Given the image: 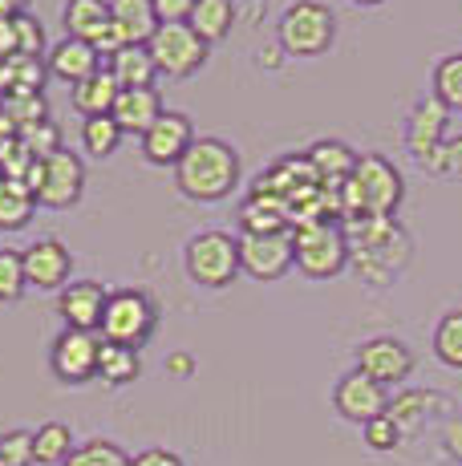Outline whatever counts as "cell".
<instances>
[{"label":"cell","mask_w":462,"mask_h":466,"mask_svg":"<svg viewBox=\"0 0 462 466\" xmlns=\"http://www.w3.org/2000/svg\"><path fill=\"white\" fill-rule=\"evenodd\" d=\"M341 228L349 236V268L369 289H386L389 276L410 259V236L394 219H353Z\"/></svg>","instance_id":"1"},{"label":"cell","mask_w":462,"mask_h":466,"mask_svg":"<svg viewBox=\"0 0 462 466\" xmlns=\"http://www.w3.org/2000/svg\"><path fill=\"white\" fill-rule=\"evenodd\" d=\"M406 199L397 167L381 155H357V167L341 187V223L353 219H394Z\"/></svg>","instance_id":"2"},{"label":"cell","mask_w":462,"mask_h":466,"mask_svg":"<svg viewBox=\"0 0 462 466\" xmlns=\"http://www.w3.org/2000/svg\"><path fill=\"white\" fill-rule=\"evenodd\" d=\"M175 183L186 199L219 203L239 183V155L224 138H195L186 155L175 163Z\"/></svg>","instance_id":"3"},{"label":"cell","mask_w":462,"mask_h":466,"mask_svg":"<svg viewBox=\"0 0 462 466\" xmlns=\"http://www.w3.org/2000/svg\"><path fill=\"white\" fill-rule=\"evenodd\" d=\"M292 268L308 280H333L349 268V236L341 223H305L292 228Z\"/></svg>","instance_id":"4"},{"label":"cell","mask_w":462,"mask_h":466,"mask_svg":"<svg viewBox=\"0 0 462 466\" xmlns=\"http://www.w3.org/2000/svg\"><path fill=\"white\" fill-rule=\"evenodd\" d=\"M276 37L288 57H321L336 37V16L321 0H296L284 8Z\"/></svg>","instance_id":"5"},{"label":"cell","mask_w":462,"mask_h":466,"mask_svg":"<svg viewBox=\"0 0 462 466\" xmlns=\"http://www.w3.org/2000/svg\"><path fill=\"white\" fill-rule=\"evenodd\" d=\"M158 329V309L155 300L146 297L142 289H114L110 300H105V317L97 337L114 340V345H130L142 349Z\"/></svg>","instance_id":"6"},{"label":"cell","mask_w":462,"mask_h":466,"mask_svg":"<svg viewBox=\"0 0 462 466\" xmlns=\"http://www.w3.org/2000/svg\"><path fill=\"white\" fill-rule=\"evenodd\" d=\"M183 268L199 289H227L239 276V244L227 231H199L186 239Z\"/></svg>","instance_id":"7"},{"label":"cell","mask_w":462,"mask_h":466,"mask_svg":"<svg viewBox=\"0 0 462 466\" xmlns=\"http://www.w3.org/2000/svg\"><path fill=\"white\" fill-rule=\"evenodd\" d=\"M146 49H150V61H155V69L163 77H191L203 69L211 45L186 21H179V25H158L155 37L146 41Z\"/></svg>","instance_id":"8"},{"label":"cell","mask_w":462,"mask_h":466,"mask_svg":"<svg viewBox=\"0 0 462 466\" xmlns=\"http://www.w3.org/2000/svg\"><path fill=\"white\" fill-rule=\"evenodd\" d=\"M33 195H37V208H53V211L74 208L85 195V163L65 147L57 155L41 158V178Z\"/></svg>","instance_id":"9"},{"label":"cell","mask_w":462,"mask_h":466,"mask_svg":"<svg viewBox=\"0 0 462 466\" xmlns=\"http://www.w3.org/2000/svg\"><path fill=\"white\" fill-rule=\"evenodd\" d=\"M97 349H102V337L97 333L61 329L57 340H53V349H49L53 378L65 381V385H85L97 373Z\"/></svg>","instance_id":"10"},{"label":"cell","mask_w":462,"mask_h":466,"mask_svg":"<svg viewBox=\"0 0 462 466\" xmlns=\"http://www.w3.org/2000/svg\"><path fill=\"white\" fill-rule=\"evenodd\" d=\"M239 272L252 280H280L292 268V231H268V236H239Z\"/></svg>","instance_id":"11"},{"label":"cell","mask_w":462,"mask_h":466,"mask_svg":"<svg viewBox=\"0 0 462 466\" xmlns=\"http://www.w3.org/2000/svg\"><path fill=\"white\" fill-rule=\"evenodd\" d=\"M447 122H450V110L442 102H434V97L414 106V114L406 118V147H410V155L417 158V167L430 170V175H434V167H438L442 142H447Z\"/></svg>","instance_id":"12"},{"label":"cell","mask_w":462,"mask_h":466,"mask_svg":"<svg viewBox=\"0 0 462 466\" xmlns=\"http://www.w3.org/2000/svg\"><path fill=\"white\" fill-rule=\"evenodd\" d=\"M21 264H25V284L37 292H61L74 276V256L61 239H37L21 252Z\"/></svg>","instance_id":"13"},{"label":"cell","mask_w":462,"mask_h":466,"mask_svg":"<svg viewBox=\"0 0 462 466\" xmlns=\"http://www.w3.org/2000/svg\"><path fill=\"white\" fill-rule=\"evenodd\" d=\"M357 373L377 385H402L414 373V353L397 337H373L357 349Z\"/></svg>","instance_id":"14"},{"label":"cell","mask_w":462,"mask_h":466,"mask_svg":"<svg viewBox=\"0 0 462 466\" xmlns=\"http://www.w3.org/2000/svg\"><path fill=\"white\" fill-rule=\"evenodd\" d=\"M333 406H336V414L345 418V422H373V418H381L386 414V406H389V393H386V385H377V381H369L366 373H345L341 381H336V390H333Z\"/></svg>","instance_id":"15"},{"label":"cell","mask_w":462,"mask_h":466,"mask_svg":"<svg viewBox=\"0 0 462 466\" xmlns=\"http://www.w3.org/2000/svg\"><path fill=\"white\" fill-rule=\"evenodd\" d=\"M195 142V130H191V118L179 110H163L158 122L142 134V158L155 167H175L179 158L186 155V147Z\"/></svg>","instance_id":"16"},{"label":"cell","mask_w":462,"mask_h":466,"mask_svg":"<svg viewBox=\"0 0 462 466\" xmlns=\"http://www.w3.org/2000/svg\"><path fill=\"white\" fill-rule=\"evenodd\" d=\"M105 300H110V292H105L97 280H77V284H65V289H61L57 312H61V320H65V329L97 333V329H102V317H105Z\"/></svg>","instance_id":"17"},{"label":"cell","mask_w":462,"mask_h":466,"mask_svg":"<svg viewBox=\"0 0 462 466\" xmlns=\"http://www.w3.org/2000/svg\"><path fill=\"white\" fill-rule=\"evenodd\" d=\"M45 66H49V74L57 77V82L77 86V82H85L90 74H97V69H102V53H97L94 45H85V41L61 37V41L49 49Z\"/></svg>","instance_id":"18"},{"label":"cell","mask_w":462,"mask_h":466,"mask_svg":"<svg viewBox=\"0 0 462 466\" xmlns=\"http://www.w3.org/2000/svg\"><path fill=\"white\" fill-rule=\"evenodd\" d=\"M61 25H65V37L85 41L97 49L110 37V0H65Z\"/></svg>","instance_id":"19"},{"label":"cell","mask_w":462,"mask_h":466,"mask_svg":"<svg viewBox=\"0 0 462 466\" xmlns=\"http://www.w3.org/2000/svg\"><path fill=\"white\" fill-rule=\"evenodd\" d=\"M158 114H163V97H158L155 86H146V89H118V102H114L110 118L118 122L122 134H138L142 138L158 122Z\"/></svg>","instance_id":"20"},{"label":"cell","mask_w":462,"mask_h":466,"mask_svg":"<svg viewBox=\"0 0 462 466\" xmlns=\"http://www.w3.org/2000/svg\"><path fill=\"white\" fill-rule=\"evenodd\" d=\"M158 29L150 0H110V33L118 45H146Z\"/></svg>","instance_id":"21"},{"label":"cell","mask_w":462,"mask_h":466,"mask_svg":"<svg viewBox=\"0 0 462 466\" xmlns=\"http://www.w3.org/2000/svg\"><path fill=\"white\" fill-rule=\"evenodd\" d=\"M239 223H244L247 236H268V231H292L288 203H284L280 195L264 191V187H256V191L247 195L244 211H239Z\"/></svg>","instance_id":"22"},{"label":"cell","mask_w":462,"mask_h":466,"mask_svg":"<svg viewBox=\"0 0 462 466\" xmlns=\"http://www.w3.org/2000/svg\"><path fill=\"white\" fill-rule=\"evenodd\" d=\"M305 158H308V167H313L316 183L333 187V191H341L345 178H349L353 167H357V155H353L345 142H336V138H325V142H316V147H308Z\"/></svg>","instance_id":"23"},{"label":"cell","mask_w":462,"mask_h":466,"mask_svg":"<svg viewBox=\"0 0 462 466\" xmlns=\"http://www.w3.org/2000/svg\"><path fill=\"white\" fill-rule=\"evenodd\" d=\"M105 69H110V77L118 82V89H146V86H155V77H158L146 45H122L118 53H110V66Z\"/></svg>","instance_id":"24"},{"label":"cell","mask_w":462,"mask_h":466,"mask_svg":"<svg viewBox=\"0 0 462 466\" xmlns=\"http://www.w3.org/2000/svg\"><path fill=\"white\" fill-rule=\"evenodd\" d=\"M41 49H45V33H41V25L29 13L13 16V21H0V61L37 57Z\"/></svg>","instance_id":"25"},{"label":"cell","mask_w":462,"mask_h":466,"mask_svg":"<svg viewBox=\"0 0 462 466\" xmlns=\"http://www.w3.org/2000/svg\"><path fill=\"white\" fill-rule=\"evenodd\" d=\"M114 102H118V82L110 77L105 66L85 77V82L74 86V110L82 114V118H102V114L114 110Z\"/></svg>","instance_id":"26"},{"label":"cell","mask_w":462,"mask_h":466,"mask_svg":"<svg viewBox=\"0 0 462 466\" xmlns=\"http://www.w3.org/2000/svg\"><path fill=\"white\" fill-rule=\"evenodd\" d=\"M37 215V195L21 183V178L0 175V231H21Z\"/></svg>","instance_id":"27"},{"label":"cell","mask_w":462,"mask_h":466,"mask_svg":"<svg viewBox=\"0 0 462 466\" xmlns=\"http://www.w3.org/2000/svg\"><path fill=\"white\" fill-rule=\"evenodd\" d=\"M430 410H450V401H442V398H434L430 390H406V393H397L394 401L386 406V418L394 422L402 434H410V430H422L426 422V414Z\"/></svg>","instance_id":"28"},{"label":"cell","mask_w":462,"mask_h":466,"mask_svg":"<svg viewBox=\"0 0 462 466\" xmlns=\"http://www.w3.org/2000/svg\"><path fill=\"white\" fill-rule=\"evenodd\" d=\"M142 373V357L138 349L130 345H114V340H102V349H97V373L94 378H102L105 385H130Z\"/></svg>","instance_id":"29"},{"label":"cell","mask_w":462,"mask_h":466,"mask_svg":"<svg viewBox=\"0 0 462 466\" xmlns=\"http://www.w3.org/2000/svg\"><path fill=\"white\" fill-rule=\"evenodd\" d=\"M186 25L207 45H216V41H224L231 33V25H236V5H231V0H195Z\"/></svg>","instance_id":"30"},{"label":"cell","mask_w":462,"mask_h":466,"mask_svg":"<svg viewBox=\"0 0 462 466\" xmlns=\"http://www.w3.org/2000/svg\"><path fill=\"white\" fill-rule=\"evenodd\" d=\"M69 454H74V434L65 422H45L41 430H33V462L61 466Z\"/></svg>","instance_id":"31"},{"label":"cell","mask_w":462,"mask_h":466,"mask_svg":"<svg viewBox=\"0 0 462 466\" xmlns=\"http://www.w3.org/2000/svg\"><path fill=\"white\" fill-rule=\"evenodd\" d=\"M0 114L21 134V130L37 127V122H49V102L41 94H5L0 97Z\"/></svg>","instance_id":"32"},{"label":"cell","mask_w":462,"mask_h":466,"mask_svg":"<svg viewBox=\"0 0 462 466\" xmlns=\"http://www.w3.org/2000/svg\"><path fill=\"white\" fill-rule=\"evenodd\" d=\"M434 102L447 110H462V53H450L434 66Z\"/></svg>","instance_id":"33"},{"label":"cell","mask_w":462,"mask_h":466,"mask_svg":"<svg viewBox=\"0 0 462 466\" xmlns=\"http://www.w3.org/2000/svg\"><path fill=\"white\" fill-rule=\"evenodd\" d=\"M82 147H85V155H94V158H110L114 150L122 147L118 122H114L110 114H102V118H85L82 122Z\"/></svg>","instance_id":"34"},{"label":"cell","mask_w":462,"mask_h":466,"mask_svg":"<svg viewBox=\"0 0 462 466\" xmlns=\"http://www.w3.org/2000/svg\"><path fill=\"white\" fill-rule=\"evenodd\" d=\"M61 466H130V454L110 438H90V442L74 446V454Z\"/></svg>","instance_id":"35"},{"label":"cell","mask_w":462,"mask_h":466,"mask_svg":"<svg viewBox=\"0 0 462 466\" xmlns=\"http://www.w3.org/2000/svg\"><path fill=\"white\" fill-rule=\"evenodd\" d=\"M434 357L450 370H462V309L458 312H447L434 329Z\"/></svg>","instance_id":"36"},{"label":"cell","mask_w":462,"mask_h":466,"mask_svg":"<svg viewBox=\"0 0 462 466\" xmlns=\"http://www.w3.org/2000/svg\"><path fill=\"white\" fill-rule=\"evenodd\" d=\"M25 264H21V252L13 248H0V304H13L25 297Z\"/></svg>","instance_id":"37"},{"label":"cell","mask_w":462,"mask_h":466,"mask_svg":"<svg viewBox=\"0 0 462 466\" xmlns=\"http://www.w3.org/2000/svg\"><path fill=\"white\" fill-rule=\"evenodd\" d=\"M16 142H21L33 158H49V155H57L61 150V130L53 127V122H37V127L16 134Z\"/></svg>","instance_id":"38"},{"label":"cell","mask_w":462,"mask_h":466,"mask_svg":"<svg viewBox=\"0 0 462 466\" xmlns=\"http://www.w3.org/2000/svg\"><path fill=\"white\" fill-rule=\"evenodd\" d=\"M0 466H33V430L0 434Z\"/></svg>","instance_id":"39"},{"label":"cell","mask_w":462,"mask_h":466,"mask_svg":"<svg viewBox=\"0 0 462 466\" xmlns=\"http://www.w3.org/2000/svg\"><path fill=\"white\" fill-rule=\"evenodd\" d=\"M361 430H366V446H369V451H377V454L397 451V442H402V430H397L394 422H389L386 414H381V418H373V422H366Z\"/></svg>","instance_id":"40"},{"label":"cell","mask_w":462,"mask_h":466,"mask_svg":"<svg viewBox=\"0 0 462 466\" xmlns=\"http://www.w3.org/2000/svg\"><path fill=\"white\" fill-rule=\"evenodd\" d=\"M434 175H450V178H462V134H450L438 150V167Z\"/></svg>","instance_id":"41"},{"label":"cell","mask_w":462,"mask_h":466,"mask_svg":"<svg viewBox=\"0 0 462 466\" xmlns=\"http://www.w3.org/2000/svg\"><path fill=\"white\" fill-rule=\"evenodd\" d=\"M155 5V16H158V25H179L191 16V8H195V0H150Z\"/></svg>","instance_id":"42"},{"label":"cell","mask_w":462,"mask_h":466,"mask_svg":"<svg viewBox=\"0 0 462 466\" xmlns=\"http://www.w3.org/2000/svg\"><path fill=\"white\" fill-rule=\"evenodd\" d=\"M130 466H183V459L175 451H163V446H155V451H142L130 459Z\"/></svg>","instance_id":"43"},{"label":"cell","mask_w":462,"mask_h":466,"mask_svg":"<svg viewBox=\"0 0 462 466\" xmlns=\"http://www.w3.org/2000/svg\"><path fill=\"white\" fill-rule=\"evenodd\" d=\"M166 373H171V378H191V373H195V357L191 353H171V357H166Z\"/></svg>","instance_id":"44"},{"label":"cell","mask_w":462,"mask_h":466,"mask_svg":"<svg viewBox=\"0 0 462 466\" xmlns=\"http://www.w3.org/2000/svg\"><path fill=\"white\" fill-rule=\"evenodd\" d=\"M447 446L455 459H462V418H455V422L447 426Z\"/></svg>","instance_id":"45"},{"label":"cell","mask_w":462,"mask_h":466,"mask_svg":"<svg viewBox=\"0 0 462 466\" xmlns=\"http://www.w3.org/2000/svg\"><path fill=\"white\" fill-rule=\"evenodd\" d=\"M25 5H29V0H0V21H13V16H21Z\"/></svg>","instance_id":"46"},{"label":"cell","mask_w":462,"mask_h":466,"mask_svg":"<svg viewBox=\"0 0 462 466\" xmlns=\"http://www.w3.org/2000/svg\"><path fill=\"white\" fill-rule=\"evenodd\" d=\"M280 53H284V49H264V53H260V57H264L260 66H264V69H268V66H276V61H280Z\"/></svg>","instance_id":"47"},{"label":"cell","mask_w":462,"mask_h":466,"mask_svg":"<svg viewBox=\"0 0 462 466\" xmlns=\"http://www.w3.org/2000/svg\"><path fill=\"white\" fill-rule=\"evenodd\" d=\"M353 5H361V8H373V5H386V0H353Z\"/></svg>","instance_id":"48"}]
</instances>
